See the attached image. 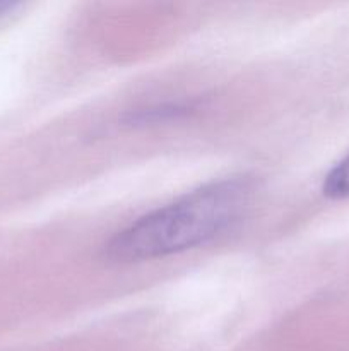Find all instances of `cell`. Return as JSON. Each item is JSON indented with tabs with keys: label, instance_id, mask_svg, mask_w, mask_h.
<instances>
[{
	"label": "cell",
	"instance_id": "1",
	"mask_svg": "<svg viewBox=\"0 0 349 351\" xmlns=\"http://www.w3.org/2000/svg\"><path fill=\"white\" fill-rule=\"evenodd\" d=\"M252 197L246 180H222L202 187L120 232L108 245L116 263H137L204 245L231 228Z\"/></svg>",
	"mask_w": 349,
	"mask_h": 351
},
{
	"label": "cell",
	"instance_id": "2",
	"mask_svg": "<svg viewBox=\"0 0 349 351\" xmlns=\"http://www.w3.org/2000/svg\"><path fill=\"white\" fill-rule=\"evenodd\" d=\"M322 191L331 199H349V154L328 171Z\"/></svg>",
	"mask_w": 349,
	"mask_h": 351
},
{
	"label": "cell",
	"instance_id": "3",
	"mask_svg": "<svg viewBox=\"0 0 349 351\" xmlns=\"http://www.w3.org/2000/svg\"><path fill=\"white\" fill-rule=\"evenodd\" d=\"M21 7V3L17 2H7V0H0V21H3L5 17H9L10 14L16 12Z\"/></svg>",
	"mask_w": 349,
	"mask_h": 351
}]
</instances>
